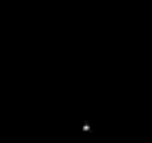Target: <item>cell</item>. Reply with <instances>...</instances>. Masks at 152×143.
I'll list each match as a JSON object with an SVG mask.
<instances>
[{
	"instance_id": "cell-1",
	"label": "cell",
	"mask_w": 152,
	"mask_h": 143,
	"mask_svg": "<svg viewBox=\"0 0 152 143\" xmlns=\"http://www.w3.org/2000/svg\"><path fill=\"white\" fill-rule=\"evenodd\" d=\"M81 131H83V133H92V124H90V122H83V124H81Z\"/></svg>"
}]
</instances>
